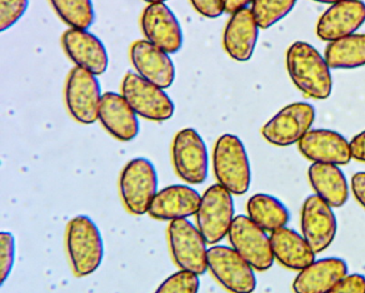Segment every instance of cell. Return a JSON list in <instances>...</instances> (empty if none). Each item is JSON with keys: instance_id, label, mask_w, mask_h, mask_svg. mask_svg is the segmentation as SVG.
Wrapping results in <instances>:
<instances>
[{"instance_id": "obj_1", "label": "cell", "mask_w": 365, "mask_h": 293, "mask_svg": "<svg viewBox=\"0 0 365 293\" xmlns=\"http://www.w3.org/2000/svg\"><path fill=\"white\" fill-rule=\"evenodd\" d=\"M286 69L294 86L307 98L326 100L332 94L331 69L313 46L296 41L286 52Z\"/></svg>"}, {"instance_id": "obj_2", "label": "cell", "mask_w": 365, "mask_h": 293, "mask_svg": "<svg viewBox=\"0 0 365 293\" xmlns=\"http://www.w3.org/2000/svg\"><path fill=\"white\" fill-rule=\"evenodd\" d=\"M66 247L72 272L76 277H86L95 273L103 261L101 231L89 216H76L68 222Z\"/></svg>"}, {"instance_id": "obj_3", "label": "cell", "mask_w": 365, "mask_h": 293, "mask_svg": "<svg viewBox=\"0 0 365 293\" xmlns=\"http://www.w3.org/2000/svg\"><path fill=\"white\" fill-rule=\"evenodd\" d=\"M213 174L217 184L234 196L249 192L252 182L251 164L242 141L232 134H222L212 152Z\"/></svg>"}, {"instance_id": "obj_4", "label": "cell", "mask_w": 365, "mask_h": 293, "mask_svg": "<svg viewBox=\"0 0 365 293\" xmlns=\"http://www.w3.org/2000/svg\"><path fill=\"white\" fill-rule=\"evenodd\" d=\"M159 186L155 164L145 157L133 158L121 171L119 194L125 209L132 215L148 213Z\"/></svg>"}, {"instance_id": "obj_5", "label": "cell", "mask_w": 365, "mask_h": 293, "mask_svg": "<svg viewBox=\"0 0 365 293\" xmlns=\"http://www.w3.org/2000/svg\"><path fill=\"white\" fill-rule=\"evenodd\" d=\"M234 194L220 185L213 184L202 196L195 215L196 227L208 245L223 241L230 232L235 217Z\"/></svg>"}, {"instance_id": "obj_6", "label": "cell", "mask_w": 365, "mask_h": 293, "mask_svg": "<svg viewBox=\"0 0 365 293\" xmlns=\"http://www.w3.org/2000/svg\"><path fill=\"white\" fill-rule=\"evenodd\" d=\"M120 91L132 110L142 119L162 123L174 116L175 104L165 89L144 80L135 72L125 74Z\"/></svg>"}, {"instance_id": "obj_7", "label": "cell", "mask_w": 365, "mask_h": 293, "mask_svg": "<svg viewBox=\"0 0 365 293\" xmlns=\"http://www.w3.org/2000/svg\"><path fill=\"white\" fill-rule=\"evenodd\" d=\"M168 239L170 256L179 269L198 276L208 271L207 242L197 227L189 219L170 222Z\"/></svg>"}, {"instance_id": "obj_8", "label": "cell", "mask_w": 365, "mask_h": 293, "mask_svg": "<svg viewBox=\"0 0 365 293\" xmlns=\"http://www.w3.org/2000/svg\"><path fill=\"white\" fill-rule=\"evenodd\" d=\"M208 271L230 293H253L257 287L255 269L232 247L212 245L208 248Z\"/></svg>"}, {"instance_id": "obj_9", "label": "cell", "mask_w": 365, "mask_h": 293, "mask_svg": "<svg viewBox=\"0 0 365 293\" xmlns=\"http://www.w3.org/2000/svg\"><path fill=\"white\" fill-rule=\"evenodd\" d=\"M173 167L176 174L189 185L206 182L209 172V156L206 143L193 128L177 132L172 142Z\"/></svg>"}, {"instance_id": "obj_10", "label": "cell", "mask_w": 365, "mask_h": 293, "mask_svg": "<svg viewBox=\"0 0 365 293\" xmlns=\"http://www.w3.org/2000/svg\"><path fill=\"white\" fill-rule=\"evenodd\" d=\"M315 119V108L312 104L294 102L284 106L262 126V138L277 147L298 144L312 130Z\"/></svg>"}, {"instance_id": "obj_11", "label": "cell", "mask_w": 365, "mask_h": 293, "mask_svg": "<svg viewBox=\"0 0 365 293\" xmlns=\"http://www.w3.org/2000/svg\"><path fill=\"white\" fill-rule=\"evenodd\" d=\"M101 86L97 76L76 67L68 74L65 104L72 119L82 125H91L99 119Z\"/></svg>"}, {"instance_id": "obj_12", "label": "cell", "mask_w": 365, "mask_h": 293, "mask_svg": "<svg viewBox=\"0 0 365 293\" xmlns=\"http://www.w3.org/2000/svg\"><path fill=\"white\" fill-rule=\"evenodd\" d=\"M247 215L235 217L228 232L230 247L234 248L255 271L266 272L274 263L270 237Z\"/></svg>"}, {"instance_id": "obj_13", "label": "cell", "mask_w": 365, "mask_h": 293, "mask_svg": "<svg viewBox=\"0 0 365 293\" xmlns=\"http://www.w3.org/2000/svg\"><path fill=\"white\" fill-rule=\"evenodd\" d=\"M301 232L316 254L330 247L337 233L333 207L317 194L305 199L301 209Z\"/></svg>"}, {"instance_id": "obj_14", "label": "cell", "mask_w": 365, "mask_h": 293, "mask_svg": "<svg viewBox=\"0 0 365 293\" xmlns=\"http://www.w3.org/2000/svg\"><path fill=\"white\" fill-rule=\"evenodd\" d=\"M140 29L145 40L168 54H175L182 48L180 23L165 4L147 6L140 16Z\"/></svg>"}, {"instance_id": "obj_15", "label": "cell", "mask_w": 365, "mask_h": 293, "mask_svg": "<svg viewBox=\"0 0 365 293\" xmlns=\"http://www.w3.org/2000/svg\"><path fill=\"white\" fill-rule=\"evenodd\" d=\"M61 46L68 59L76 67L97 76L108 70V51L101 40L88 31L67 29L61 36Z\"/></svg>"}, {"instance_id": "obj_16", "label": "cell", "mask_w": 365, "mask_h": 293, "mask_svg": "<svg viewBox=\"0 0 365 293\" xmlns=\"http://www.w3.org/2000/svg\"><path fill=\"white\" fill-rule=\"evenodd\" d=\"M364 23L365 4L362 0H341L331 5L318 19L316 35L329 44L354 35Z\"/></svg>"}, {"instance_id": "obj_17", "label": "cell", "mask_w": 365, "mask_h": 293, "mask_svg": "<svg viewBox=\"0 0 365 293\" xmlns=\"http://www.w3.org/2000/svg\"><path fill=\"white\" fill-rule=\"evenodd\" d=\"M130 61L140 78L163 89H170L176 69L170 54L147 40H138L130 46Z\"/></svg>"}, {"instance_id": "obj_18", "label": "cell", "mask_w": 365, "mask_h": 293, "mask_svg": "<svg viewBox=\"0 0 365 293\" xmlns=\"http://www.w3.org/2000/svg\"><path fill=\"white\" fill-rule=\"evenodd\" d=\"M299 152L312 164L346 166L351 162L349 141L337 131L312 129L298 143Z\"/></svg>"}, {"instance_id": "obj_19", "label": "cell", "mask_w": 365, "mask_h": 293, "mask_svg": "<svg viewBox=\"0 0 365 293\" xmlns=\"http://www.w3.org/2000/svg\"><path fill=\"white\" fill-rule=\"evenodd\" d=\"M202 196L189 185L168 186L159 190L149 207L151 218L161 222L187 219L195 216L200 207Z\"/></svg>"}, {"instance_id": "obj_20", "label": "cell", "mask_w": 365, "mask_h": 293, "mask_svg": "<svg viewBox=\"0 0 365 293\" xmlns=\"http://www.w3.org/2000/svg\"><path fill=\"white\" fill-rule=\"evenodd\" d=\"M259 31L249 8L230 14L223 31V48L226 54L239 63L249 61L255 52Z\"/></svg>"}, {"instance_id": "obj_21", "label": "cell", "mask_w": 365, "mask_h": 293, "mask_svg": "<svg viewBox=\"0 0 365 293\" xmlns=\"http://www.w3.org/2000/svg\"><path fill=\"white\" fill-rule=\"evenodd\" d=\"M98 121L108 134L120 142L133 141L140 134L138 115L121 94H103Z\"/></svg>"}, {"instance_id": "obj_22", "label": "cell", "mask_w": 365, "mask_h": 293, "mask_svg": "<svg viewBox=\"0 0 365 293\" xmlns=\"http://www.w3.org/2000/svg\"><path fill=\"white\" fill-rule=\"evenodd\" d=\"M348 275V265L339 257L319 259L299 271L292 282L294 293H328Z\"/></svg>"}, {"instance_id": "obj_23", "label": "cell", "mask_w": 365, "mask_h": 293, "mask_svg": "<svg viewBox=\"0 0 365 293\" xmlns=\"http://www.w3.org/2000/svg\"><path fill=\"white\" fill-rule=\"evenodd\" d=\"M273 257L282 267L292 271H301L315 261V252L302 234L284 227L270 233Z\"/></svg>"}, {"instance_id": "obj_24", "label": "cell", "mask_w": 365, "mask_h": 293, "mask_svg": "<svg viewBox=\"0 0 365 293\" xmlns=\"http://www.w3.org/2000/svg\"><path fill=\"white\" fill-rule=\"evenodd\" d=\"M307 177L315 194L326 201L333 209H339L347 203L349 185L339 166L312 164L307 170Z\"/></svg>"}, {"instance_id": "obj_25", "label": "cell", "mask_w": 365, "mask_h": 293, "mask_svg": "<svg viewBox=\"0 0 365 293\" xmlns=\"http://www.w3.org/2000/svg\"><path fill=\"white\" fill-rule=\"evenodd\" d=\"M247 215L252 222L269 233L287 227L290 220L287 207L277 197L264 192L250 197L247 202Z\"/></svg>"}, {"instance_id": "obj_26", "label": "cell", "mask_w": 365, "mask_h": 293, "mask_svg": "<svg viewBox=\"0 0 365 293\" xmlns=\"http://www.w3.org/2000/svg\"><path fill=\"white\" fill-rule=\"evenodd\" d=\"M324 59L330 69L350 70L365 66V34H354L329 42Z\"/></svg>"}, {"instance_id": "obj_27", "label": "cell", "mask_w": 365, "mask_h": 293, "mask_svg": "<svg viewBox=\"0 0 365 293\" xmlns=\"http://www.w3.org/2000/svg\"><path fill=\"white\" fill-rule=\"evenodd\" d=\"M55 14L69 29H85L95 21L93 0H48Z\"/></svg>"}, {"instance_id": "obj_28", "label": "cell", "mask_w": 365, "mask_h": 293, "mask_svg": "<svg viewBox=\"0 0 365 293\" xmlns=\"http://www.w3.org/2000/svg\"><path fill=\"white\" fill-rule=\"evenodd\" d=\"M298 0H255L251 11L260 29H268L285 19Z\"/></svg>"}, {"instance_id": "obj_29", "label": "cell", "mask_w": 365, "mask_h": 293, "mask_svg": "<svg viewBox=\"0 0 365 293\" xmlns=\"http://www.w3.org/2000/svg\"><path fill=\"white\" fill-rule=\"evenodd\" d=\"M200 287V276L180 269L168 276L155 293H198Z\"/></svg>"}, {"instance_id": "obj_30", "label": "cell", "mask_w": 365, "mask_h": 293, "mask_svg": "<svg viewBox=\"0 0 365 293\" xmlns=\"http://www.w3.org/2000/svg\"><path fill=\"white\" fill-rule=\"evenodd\" d=\"M16 237L11 232L0 233V282L5 284L16 262Z\"/></svg>"}, {"instance_id": "obj_31", "label": "cell", "mask_w": 365, "mask_h": 293, "mask_svg": "<svg viewBox=\"0 0 365 293\" xmlns=\"http://www.w3.org/2000/svg\"><path fill=\"white\" fill-rule=\"evenodd\" d=\"M29 0H0V31L11 29L29 9Z\"/></svg>"}, {"instance_id": "obj_32", "label": "cell", "mask_w": 365, "mask_h": 293, "mask_svg": "<svg viewBox=\"0 0 365 293\" xmlns=\"http://www.w3.org/2000/svg\"><path fill=\"white\" fill-rule=\"evenodd\" d=\"M192 7L202 18H220L225 12L224 0H190Z\"/></svg>"}, {"instance_id": "obj_33", "label": "cell", "mask_w": 365, "mask_h": 293, "mask_svg": "<svg viewBox=\"0 0 365 293\" xmlns=\"http://www.w3.org/2000/svg\"><path fill=\"white\" fill-rule=\"evenodd\" d=\"M328 293H365V276L354 273L337 282Z\"/></svg>"}, {"instance_id": "obj_34", "label": "cell", "mask_w": 365, "mask_h": 293, "mask_svg": "<svg viewBox=\"0 0 365 293\" xmlns=\"http://www.w3.org/2000/svg\"><path fill=\"white\" fill-rule=\"evenodd\" d=\"M351 192L356 202L363 207L365 211V171L354 173L351 177Z\"/></svg>"}, {"instance_id": "obj_35", "label": "cell", "mask_w": 365, "mask_h": 293, "mask_svg": "<svg viewBox=\"0 0 365 293\" xmlns=\"http://www.w3.org/2000/svg\"><path fill=\"white\" fill-rule=\"evenodd\" d=\"M349 145L352 159L356 160V162H365V130L356 134L349 141Z\"/></svg>"}, {"instance_id": "obj_36", "label": "cell", "mask_w": 365, "mask_h": 293, "mask_svg": "<svg viewBox=\"0 0 365 293\" xmlns=\"http://www.w3.org/2000/svg\"><path fill=\"white\" fill-rule=\"evenodd\" d=\"M255 0H224L225 4V12L232 14L239 10L247 8V6L252 5Z\"/></svg>"}, {"instance_id": "obj_37", "label": "cell", "mask_w": 365, "mask_h": 293, "mask_svg": "<svg viewBox=\"0 0 365 293\" xmlns=\"http://www.w3.org/2000/svg\"><path fill=\"white\" fill-rule=\"evenodd\" d=\"M313 1H316V3L319 4H328V5H333V4L339 3V1H341V0H313Z\"/></svg>"}, {"instance_id": "obj_38", "label": "cell", "mask_w": 365, "mask_h": 293, "mask_svg": "<svg viewBox=\"0 0 365 293\" xmlns=\"http://www.w3.org/2000/svg\"><path fill=\"white\" fill-rule=\"evenodd\" d=\"M147 5H153V4H165L168 0H143Z\"/></svg>"}]
</instances>
